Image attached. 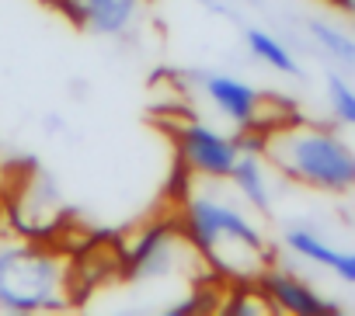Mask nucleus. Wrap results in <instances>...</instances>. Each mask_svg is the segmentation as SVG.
<instances>
[{
  "label": "nucleus",
  "instance_id": "1",
  "mask_svg": "<svg viewBox=\"0 0 355 316\" xmlns=\"http://www.w3.org/2000/svg\"><path fill=\"white\" fill-rule=\"evenodd\" d=\"M178 223L196 254L223 281H254L261 268L272 264L261 226L230 198H216L213 192H189L178 202Z\"/></svg>",
  "mask_w": 355,
  "mask_h": 316
},
{
  "label": "nucleus",
  "instance_id": "2",
  "mask_svg": "<svg viewBox=\"0 0 355 316\" xmlns=\"http://www.w3.org/2000/svg\"><path fill=\"white\" fill-rule=\"evenodd\" d=\"M265 160L286 181L320 192V195H348L355 192V149L352 142L320 125L289 118L272 129L265 139Z\"/></svg>",
  "mask_w": 355,
  "mask_h": 316
},
{
  "label": "nucleus",
  "instance_id": "3",
  "mask_svg": "<svg viewBox=\"0 0 355 316\" xmlns=\"http://www.w3.org/2000/svg\"><path fill=\"white\" fill-rule=\"evenodd\" d=\"M73 292V257L28 236H0V309L49 313L67 309Z\"/></svg>",
  "mask_w": 355,
  "mask_h": 316
},
{
  "label": "nucleus",
  "instance_id": "4",
  "mask_svg": "<svg viewBox=\"0 0 355 316\" xmlns=\"http://www.w3.org/2000/svg\"><path fill=\"white\" fill-rule=\"evenodd\" d=\"M192 257L199 254L189 243L178 216L153 219L119 243V275L125 281H164L174 278L178 271H185Z\"/></svg>",
  "mask_w": 355,
  "mask_h": 316
},
{
  "label": "nucleus",
  "instance_id": "5",
  "mask_svg": "<svg viewBox=\"0 0 355 316\" xmlns=\"http://www.w3.org/2000/svg\"><path fill=\"white\" fill-rule=\"evenodd\" d=\"M174 153L178 167H185L192 178L206 185H223L234 174V164L241 160L237 132L213 129L209 122H182L174 129Z\"/></svg>",
  "mask_w": 355,
  "mask_h": 316
},
{
  "label": "nucleus",
  "instance_id": "6",
  "mask_svg": "<svg viewBox=\"0 0 355 316\" xmlns=\"http://www.w3.org/2000/svg\"><path fill=\"white\" fill-rule=\"evenodd\" d=\"M189 80L199 87V94L241 132V129H258L261 125V111L268 94L258 91L251 80L223 73V70H196L189 73Z\"/></svg>",
  "mask_w": 355,
  "mask_h": 316
},
{
  "label": "nucleus",
  "instance_id": "7",
  "mask_svg": "<svg viewBox=\"0 0 355 316\" xmlns=\"http://www.w3.org/2000/svg\"><path fill=\"white\" fill-rule=\"evenodd\" d=\"M53 8L94 39H125L146 8V0H53Z\"/></svg>",
  "mask_w": 355,
  "mask_h": 316
},
{
  "label": "nucleus",
  "instance_id": "8",
  "mask_svg": "<svg viewBox=\"0 0 355 316\" xmlns=\"http://www.w3.org/2000/svg\"><path fill=\"white\" fill-rule=\"evenodd\" d=\"M254 281H258V288L268 295V302L275 306V313H289V316H324V313H338V302H331L327 295H320L313 281L300 278L293 268H282V264H275V261L265 264Z\"/></svg>",
  "mask_w": 355,
  "mask_h": 316
},
{
  "label": "nucleus",
  "instance_id": "9",
  "mask_svg": "<svg viewBox=\"0 0 355 316\" xmlns=\"http://www.w3.org/2000/svg\"><path fill=\"white\" fill-rule=\"evenodd\" d=\"M282 247H286L289 254H296V257L317 264V268H327L338 281L355 285V250H341V247L327 243L324 233L313 230L310 223H303V219L286 223V226H282Z\"/></svg>",
  "mask_w": 355,
  "mask_h": 316
},
{
  "label": "nucleus",
  "instance_id": "10",
  "mask_svg": "<svg viewBox=\"0 0 355 316\" xmlns=\"http://www.w3.org/2000/svg\"><path fill=\"white\" fill-rule=\"evenodd\" d=\"M230 185H234L237 198H241L251 212H258V216H268V212H272L275 192H272V164L265 160V153H248V149H241V160L234 164Z\"/></svg>",
  "mask_w": 355,
  "mask_h": 316
},
{
  "label": "nucleus",
  "instance_id": "11",
  "mask_svg": "<svg viewBox=\"0 0 355 316\" xmlns=\"http://www.w3.org/2000/svg\"><path fill=\"white\" fill-rule=\"evenodd\" d=\"M241 39H244V49L251 53V59H258L265 70H272L279 77H289V80H300L303 77V66H300L296 53L286 46L282 35H275L268 28H258V25H248L241 32Z\"/></svg>",
  "mask_w": 355,
  "mask_h": 316
},
{
  "label": "nucleus",
  "instance_id": "12",
  "mask_svg": "<svg viewBox=\"0 0 355 316\" xmlns=\"http://www.w3.org/2000/svg\"><path fill=\"white\" fill-rule=\"evenodd\" d=\"M303 28H306L310 46H313L324 59H331L338 70H345L348 77H355V35H352V32L338 28V25L327 21V18H306Z\"/></svg>",
  "mask_w": 355,
  "mask_h": 316
},
{
  "label": "nucleus",
  "instance_id": "13",
  "mask_svg": "<svg viewBox=\"0 0 355 316\" xmlns=\"http://www.w3.org/2000/svg\"><path fill=\"white\" fill-rule=\"evenodd\" d=\"M324 97H327L334 122L345 129H355V77H348L338 66L327 70L324 73Z\"/></svg>",
  "mask_w": 355,
  "mask_h": 316
},
{
  "label": "nucleus",
  "instance_id": "14",
  "mask_svg": "<svg viewBox=\"0 0 355 316\" xmlns=\"http://www.w3.org/2000/svg\"><path fill=\"white\" fill-rule=\"evenodd\" d=\"M334 11H341V18L355 21V0H338V4H334Z\"/></svg>",
  "mask_w": 355,
  "mask_h": 316
},
{
  "label": "nucleus",
  "instance_id": "15",
  "mask_svg": "<svg viewBox=\"0 0 355 316\" xmlns=\"http://www.w3.org/2000/svg\"><path fill=\"white\" fill-rule=\"evenodd\" d=\"M320 4H324V8H334V4H338V0H320Z\"/></svg>",
  "mask_w": 355,
  "mask_h": 316
}]
</instances>
